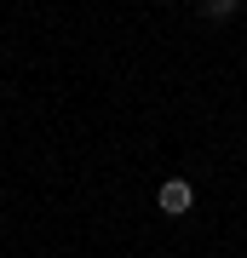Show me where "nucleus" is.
Segmentation results:
<instances>
[{
  "mask_svg": "<svg viewBox=\"0 0 247 258\" xmlns=\"http://www.w3.org/2000/svg\"><path fill=\"white\" fill-rule=\"evenodd\" d=\"M156 201H161V212H167V218H184V212L195 207V184H190V178H167Z\"/></svg>",
  "mask_w": 247,
  "mask_h": 258,
  "instance_id": "obj_1",
  "label": "nucleus"
},
{
  "mask_svg": "<svg viewBox=\"0 0 247 258\" xmlns=\"http://www.w3.org/2000/svg\"><path fill=\"white\" fill-rule=\"evenodd\" d=\"M236 6H241V0H202L207 18H236Z\"/></svg>",
  "mask_w": 247,
  "mask_h": 258,
  "instance_id": "obj_2",
  "label": "nucleus"
}]
</instances>
